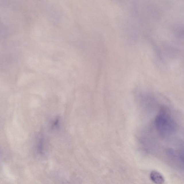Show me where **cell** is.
Here are the masks:
<instances>
[{
  "label": "cell",
  "mask_w": 184,
  "mask_h": 184,
  "mask_svg": "<svg viewBox=\"0 0 184 184\" xmlns=\"http://www.w3.org/2000/svg\"><path fill=\"white\" fill-rule=\"evenodd\" d=\"M151 179L155 183L162 184L164 182L163 177L159 173L156 171H153L150 175Z\"/></svg>",
  "instance_id": "2"
},
{
  "label": "cell",
  "mask_w": 184,
  "mask_h": 184,
  "mask_svg": "<svg viewBox=\"0 0 184 184\" xmlns=\"http://www.w3.org/2000/svg\"><path fill=\"white\" fill-rule=\"evenodd\" d=\"M155 123L158 133L163 137L171 136L177 130L176 123L165 110L161 111L157 115Z\"/></svg>",
  "instance_id": "1"
}]
</instances>
